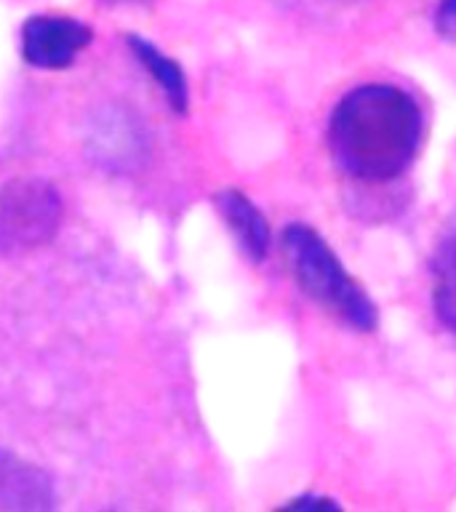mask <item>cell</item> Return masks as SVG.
<instances>
[{
  "mask_svg": "<svg viewBox=\"0 0 456 512\" xmlns=\"http://www.w3.org/2000/svg\"><path fill=\"white\" fill-rule=\"evenodd\" d=\"M422 110L408 91L390 83L352 88L336 104L328 142L336 163L360 182H390L416 158Z\"/></svg>",
  "mask_w": 456,
  "mask_h": 512,
  "instance_id": "6da1fadb",
  "label": "cell"
},
{
  "mask_svg": "<svg viewBox=\"0 0 456 512\" xmlns=\"http://www.w3.org/2000/svg\"><path fill=\"white\" fill-rule=\"evenodd\" d=\"M283 254L296 283L312 302L360 334L374 331L379 312L363 288L344 270L326 240L307 224H288L283 230Z\"/></svg>",
  "mask_w": 456,
  "mask_h": 512,
  "instance_id": "7a4b0ae2",
  "label": "cell"
},
{
  "mask_svg": "<svg viewBox=\"0 0 456 512\" xmlns=\"http://www.w3.org/2000/svg\"><path fill=\"white\" fill-rule=\"evenodd\" d=\"M62 224V198L38 176L11 179L0 187V243L14 248L46 246Z\"/></svg>",
  "mask_w": 456,
  "mask_h": 512,
  "instance_id": "3957f363",
  "label": "cell"
},
{
  "mask_svg": "<svg viewBox=\"0 0 456 512\" xmlns=\"http://www.w3.org/2000/svg\"><path fill=\"white\" fill-rule=\"evenodd\" d=\"M88 152L94 155L104 168L128 174L142 166L147 158V134L131 110H123L120 104H104L96 112L86 131Z\"/></svg>",
  "mask_w": 456,
  "mask_h": 512,
  "instance_id": "277c9868",
  "label": "cell"
},
{
  "mask_svg": "<svg viewBox=\"0 0 456 512\" xmlns=\"http://www.w3.org/2000/svg\"><path fill=\"white\" fill-rule=\"evenodd\" d=\"M91 38V27L70 16H32L22 27V56L38 70H64Z\"/></svg>",
  "mask_w": 456,
  "mask_h": 512,
  "instance_id": "5b68a950",
  "label": "cell"
},
{
  "mask_svg": "<svg viewBox=\"0 0 456 512\" xmlns=\"http://www.w3.org/2000/svg\"><path fill=\"white\" fill-rule=\"evenodd\" d=\"M54 488L35 464L0 448V510H51Z\"/></svg>",
  "mask_w": 456,
  "mask_h": 512,
  "instance_id": "8992f818",
  "label": "cell"
},
{
  "mask_svg": "<svg viewBox=\"0 0 456 512\" xmlns=\"http://www.w3.org/2000/svg\"><path fill=\"white\" fill-rule=\"evenodd\" d=\"M216 206H219V214L240 243V248L248 254V259L262 262L270 251V224L262 216V211L240 190H222L216 195Z\"/></svg>",
  "mask_w": 456,
  "mask_h": 512,
  "instance_id": "52a82bcc",
  "label": "cell"
},
{
  "mask_svg": "<svg viewBox=\"0 0 456 512\" xmlns=\"http://www.w3.org/2000/svg\"><path fill=\"white\" fill-rule=\"evenodd\" d=\"M126 43L131 46V51H134V56L139 59V64H142L144 70L152 75V80L158 83V88L163 91V96H166V102L171 104V110L184 115L187 107H190V86H187V78H184L182 67H179L171 56L163 54L160 48L152 46L150 40H142L136 38V35H131Z\"/></svg>",
  "mask_w": 456,
  "mask_h": 512,
  "instance_id": "ba28073f",
  "label": "cell"
},
{
  "mask_svg": "<svg viewBox=\"0 0 456 512\" xmlns=\"http://www.w3.org/2000/svg\"><path fill=\"white\" fill-rule=\"evenodd\" d=\"M435 315L456 334V232L443 240L435 256V288H432Z\"/></svg>",
  "mask_w": 456,
  "mask_h": 512,
  "instance_id": "9c48e42d",
  "label": "cell"
},
{
  "mask_svg": "<svg viewBox=\"0 0 456 512\" xmlns=\"http://www.w3.org/2000/svg\"><path fill=\"white\" fill-rule=\"evenodd\" d=\"M435 30L440 38L456 40V0H440L435 8Z\"/></svg>",
  "mask_w": 456,
  "mask_h": 512,
  "instance_id": "30bf717a",
  "label": "cell"
},
{
  "mask_svg": "<svg viewBox=\"0 0 456 512\" xmlns=\"http://www.w3.org/2000/svg\"><path fill=\"white\" fill-rule=\"evenodd\" d=\"M288 507H336V502L323 499V496H302V499H294Z\"/></svg>",
  "mask_w": 456,
  "mask_h": 512,
  "instance_id": "8fae6325",
  "label": "cell"
},
{
  "mask_svg": "<svg viewBox=\"0 0 456 512\" xmlns=\"http://www.w3.org/2000/svg\"><path fill=\"white\" fill-rule=\"evenodd\" d=\"M102 3H110V6H118V3H147V0H102Z\"/></svg>",
  "mask_w": 456,
  "mask_h": 512,
  "instance_id": "7c38bea8",
  "label": "cell"
}]
</instances>
